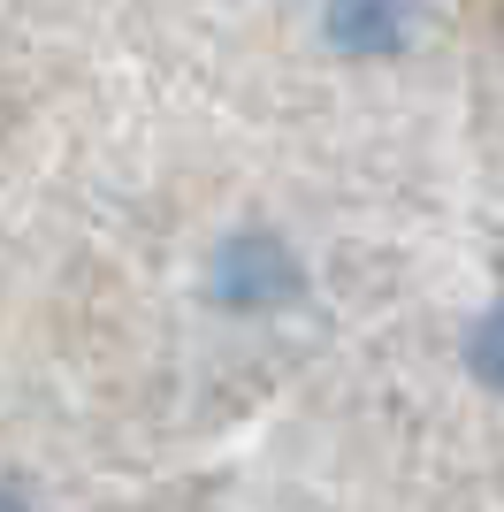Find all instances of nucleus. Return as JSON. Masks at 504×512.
I'll return each instance as SVG.
<instances>
[{
    "label": "nucleus",
    "instance_id": "f257e3e1",
    "mask_svg": "<svg viewBox=\"0 0 504 512\" xmlns=\"http://www.w3.org/2000/svg\"><path fill=\"white\" fill-rule=\"evenodd\" d=\"M298 260L283 237L268 230H245L222 245V260H214V299L230 306V314H275V306H291L298 299Z\"/></svg>",
    "mask_w": 504,
    "mask_h": 512
},
{
    "label": "nucleus",
    "instance_id": "f03ea898",
    "mask_svg": "<svg viewBox=\"0 0 504 512\" xmlns=\"http://www.w3.org/2000/svg\"><path fill=\"white\" fill-rule=\"evenodd\" d=\"M321 31H329L336 54L352 62H382L413 39V0H329L321 8Z\"/></svg>",
    "mask_w": 504,
    "mask_h": 512
},
{
    "label": "nucleus",
    "instance_id": "7ed1b4c3",
    "mask_svg": "<svg viewBox=\"0 0 504 512\" xmlns=\"http://www.w3.org/2000/svg\"><path fill=\"white\" fill-rule=\"evenodd\" d=\"M466 367H474L489 390H504V299L474 321V337H466Z\"/></svg>",
    "mask_w": 504,
    "mask_h": 512
},
{
    "label": "nucleus",
    "instance_id": "20e7f679",
    "mask_svg": "<svg viewBox=\"0 0 504 512\" xmlns=\"http://www.w3.org/2000/svg\"><path fill=\"white\" fill-rule=\"evenodd\" d=\"M0 512H31V505H23V490H0Z\"/></svg>",
    "mask_w": 504,
    "mask_h": 512
}]
</instances>
